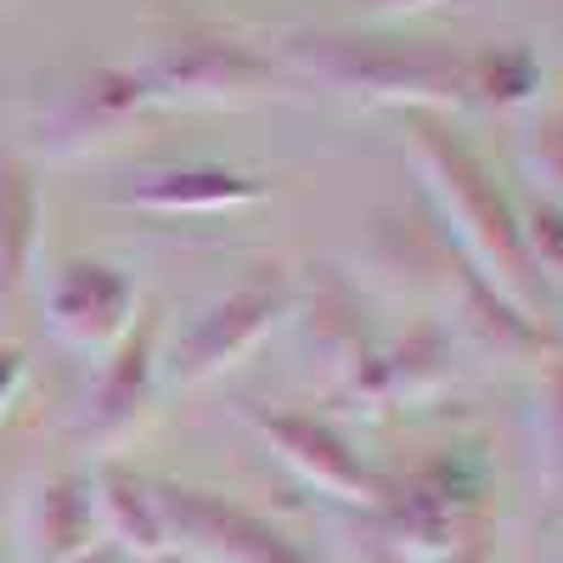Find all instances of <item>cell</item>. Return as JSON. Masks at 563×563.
<instances>
[{"label":"cell","mask_w":563,"mask_h":563,"mask_svg":"<svg viewBox=\"0 0 563 563\" xmlns=\"http://www.w3.org/2000/svg\"><path fill=\"white\" fill-rule=\"evenodd\" d=\"M294 310V276L288 265H254L238 288H225L220 299H209L192 327L175 339V350L158 361V389H175V395H192L214 378H225L231 366H243L282 321Z\"/></svg>","instance_id":"3957f363"},{"label":"cell","mask_w":563,"mask_h":563,"mask_svg":"<svg viewBox=\"0 0 563 563\" xmlns=\"http://www.w3.org/2000/svg\"><path fill=\"white\" fill-rule=\"evenodd\" d=\"M541 90V63L530 45H490L467 57V108H519Z\"/></svg>","instance_id":"d6986e66"},{"label":"cell","mask_w":563,"mask_h":563,"mask_svg":"<svg viewBox=\"0 0 563 563\" xmlns=\"http://www.w3.org/2000/svg\"><path fill=\"white\" fill-rule=\"evenodd\" d=\"M282 68L355 108H389V113L467 108V57L429 40L299 29L282 40Z\"/></svg>","instance_id":"7a4b0ae2"},{"label":"cell","mask_w":563,"mask_h":563,"mask_svg":"<svg viewBox=\"0 0 563 563\" xmlns=\"http://www.w3.org/2000/svg\"><path fill=\"white\" fill-rule=\"evenodd\" d=\"M147 108H249L271 90V57H260L249 40L238 34H214V29H186L158 45H147L130 63Z\"/></svg>","instance_id":"277c9868"},{"label":"cell","mask_w":563,"mask_h":563,"mask_svg":"<svg viewBox=\"0 0 563 563\" xmlns=\"http://www.w3.org/2000/svg\"><path fill=\"white\" fill-rule=\"evenodd\" d=\"M97 507H90V479L57 474L40 479L23 501V558L29 563H74L97 552Z\"/></svg>","instance_id":"9a60e30c"},{"label":"cell","mask_w":563,"mask_h":563,"mask_svg":"<svg viewBox=\"0 0 563 563\" xmlns=\"http://www.w3.org/2000/svg\"><path fill=\"white\" fill-rule=\"evenodd\" d=\"M265 198V186L254 175H238V169H220V164H169V169H147L124 203L141 209V214H164V220H180V214H231V209H249Z\"/></svg>","instance_id":"5bb4252c"},{"label":"cell","mask_w":563,"mask_h":563,"mask_svg":"<svg viewBox=\"0 0 563 563\" xmlns=\"http://www.w3.org/2000/svg\"><path fill=\"white\" fill-rule=\"evenodd\" d=\"M45 327L74 355H108L135 327L130 276L102 260H68L45 282Z\"/></svg>","instance_id":"30bf717a"},{"label":"cell","mask_w":563,"mask_h":563,"mask_svg":"<svg viewBox=\"0 0 563 563\" xmlns=\"http://www.w3.org/2000/svg\"><path fill=\"white\" fill-rule=\"evenodd\" d=\"M153 563H192V558H180V552H164V558H153Z\"/></svg>","instance_id":"d4e9b609"},{"label":"cell","mask_w":563,"mask_h":563,"mask_svg":"<svg viewBox=\"0 0 563 563\" xmlns=\"http://www.w3.org/2000/svg\"><path fill=\"white\" fill-rule=\"evenodd\" d=\"M153 490H158L169 552L192 558V563H321L294 536H282L260 512L225 501V496L180 490V485H153Z\"/></svg>","instance_id":"8992f818"},{"label":"cell","mask_w":563,"mask_h":563,"mask_svg":"<svg viewBox=\"0 0 563 563\" xmlns=\"http://www.w3.org/2000/svg\"><path fill=\"white\" fill-rule=\"evenodd\" d=\"M519 175L530 180L536 203L563 209V113H541L519 135Z\"/></svg>","instance_id":"ffe728a7"},{"label":"cell","mask_w":563,"mask_h":563,"mask_svg":"<svg viewBox=\"0 0 563 563\" xmlns=\"http://www.w3.org/2000/svg\"><path fill=\"white\" fill-rule=\"evenodd\" d=\"M288 321H294L299 355L327 384V395H344L366 372V361L378 355V339H372V327L361 321V294L350 288V276L333 271V265H316L310 294L294 288Z\"/></svg>","instance_id":"ba28073f"},{"label":"cell","mask_w":563,"mask_h":563,"mask_svg":"<svg viewBox=\"0 0 563 563\" xmlns=\"http://www.w3.org/2000/svg\"><path fill=\"white\" fill-rule=\"evenodd\" d=\"M40 243V186L34 169L0 147V316H12V305L29 288V265Z\"/></svg>","instance_id":"e0dca14e"},{"label":"cell","mask_w":563,"mask_h":563,"mask_svg":"<svg viewBox=\"0 0 563 563\" xmlns=\"http://www.w3.org/2000/svg\"><path fill=\"white\" fill-rule=\"evenodd\" d=\"M153 113L147 97H141V85L130 68H79V74H63L40 90L34 102V147L45 158H90V153H108L124 141V130Z\"/></svg>","instance_id":"5b68a950"},{"label":"cell","mask_w":563,"mask_h":563,"mask_svg":"<svg viewBox=\"0 0 563 563\" xmlns=\"http://www.w3.org/2000/svg\"><path fill=\"white\" fill-rule=\"evenodd\" d=\"M406 130H411V169H417L422 192H429V203L445 225L440 238L501 299L541 316L547 288H541V271L530 265V249H525V220L507 203L496 175L485 169V158L440 113H406Z\"/></svg>","instance_id":"6da1fadb"},{"label":"cell","mask_w":563,"mask_h":563,"mask_svg":"<svg viewBox=\"0 0 563 563\" xmlns=\"http://www.w3.org/2000/svg\"><path fill=\"white\" fill-rule=\"evenodd\" d=\"M18 389H23V350H0V417L12 411Z\"/></svg>","instance_id":"7402d4cb"},{"label":"cell","mask_w":563,"mask_h":563,"mask_svg":"<svg viewBox=\"0 0 563 563\" xmlns=\"http://www.w3.org/2000/svg\"><path fill=\"white\" fill-rule=\"evenodd\" d=\"M451 389V333L434 321H422L411 327L406 339L395 344H378V355L366 361V372L333 400H344L350 411H366V417H378V411H406V406H429Z\"/></svg>","instance_id":"8fae6325"},{"label":"cell","mask_w":563,"mask_h":563,"mask_svg":"<svg viewBox=\"0 0 563 563\" xmlns=\"http://www.w3.org/2000/svg\"><path fill=\"white\" fill-rule=\"evenodd\" d=\"M525 434H530V467L547 507L563 519V355H547L536 366L530 406H525Z\"/></svg>","instance_id":"ac0fdd59"},{"label":"cell","mask_w":563,"mask_h":563,"mask_svg":"<svg viewBox=\"0 0 563 563\" xmlns=\"http://www.w3.org/2000/svg\"><path fill=\"white\" fill-rule=\"evenodd\" d=\"M445 310H451L456 339L474 350V355H485V361H501V366L536 361V366H541L547 355H558V350H552V333H547V321L530 316V310H519L512 299H501L490 282H479L467 265H456V276H451Z\"/></svg>","instance_id":"4fadbf2b"},{"label":"cell","mask_w":563,"mask_h":563,"mask_svg":"<svg viewBox=\"0 0 563 563\" xmlns=\"http://www.w3.org/2000/svg\"><path fill=\"white\" fill-rule=\"evenodd\" d=\"M519 220H525V249H530V265L563 282V209L536 203V209H530V214H519Z\"/></svg>","instance_id":"44dd1931"},{"label":"cell","mask_w":563,"mask_h":563,"mask_svg":"<svg viewBox=\"0 0 563 563\" xmlns=\"http://www.w3.org/2000/svg\"><path fill=\"white\" fill-rule=\"evenodd\" d=\"M74 563H119V552H108V547H97V552H85V558H74Z\"/></svg>","instance_id":"cb8c5ba5"},{"label":"cell","mask_w":563,"mask_h":563,"mask_svg":"<svg viewBox=\"0 0 563 563\" xmlns=\"http://www.w3.org/2000/svg\"><path fill=\"white\" fill-rule=\"evenodd\" d=\"M366 276L378 282L389 299H411V305H445L451 294V276H456V249L440 238V225H422L406 214H384L378 231L366 238L361 254Z\"/></svg>","instance_id":"7c38bea8"},{"label":"cell","mask_w":563,"mask_h":563,"mask_svg":"<svg viewBox=\"0 0 563 563\" xmlns=\"http://www.w3.org/2000/svg\"><path fill=\"white\" fill-rule=\"evenodd\" d=\"M378 18H417V12H434V7H456V0H366Z\"/></svg>","instance_id":"603a6c76"},{"label":"cell","mask_w":563,"mask_h":563,"mask_svg":"<svg viewBox=\"0 0 563 563\" xmlns=\"http://www.w3.org/2000/svg\"><path fill=\"white\" fill-rule=\"evenodd\" d=\"M153 395H158V316L147 310L119 339V350H108L97 384L85 395V411L74 422L79 440L97 451H119L124 440H135L147 429Z\"/></svg>","instance_id":"9c48e42d"},{"label":"cell","mask_w":563,"mask_h":563,"mask_svg":"<svg viewBox=\"0 0 563 563\" xmlns=\"http://www.w3.org/2000/svg\"><path fill=\"white\" fill-rule=\"evenodd\" d=\"M90 507H97V530L113 541L119 558L153 563V558L169 552L164 512H158V490H153L147 479H135L130 467H119V462L97 467V479H90Z\"/></svg>","instance_id":"2e32d148"},{"label":"cell","mask_w":563,"mask_h":563,"mask_svg":"<svg viewBox=\"0 0 563 563\" xmlns=\"http://www.w3.org/2000/svg\"><path fill=\"white\" fill-rule=\"evenodd\" d=\"M243 422L271 445V456L288 467L305 490L339 501V507H372L378 501L384 474H372L333 422H321L310 411H260V406H243Z\"/></svg>","instance_id":"52a82bcc"},{"label":"cell","mask_w":563,"mask_h":563,"mask_svg":"<svg viewBox=\"0 0 563 563\" xmlns=\"http://www.w3.org/2000/svg\"><path fill=\"white\" fill-rule=\"evenodd\" d=\"M552 563H563V552H558V558H552Z\"/></svg>","instance_id":"484cf974"}]
</instances>
